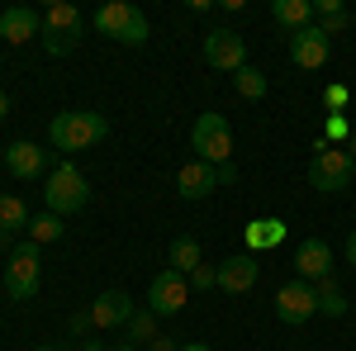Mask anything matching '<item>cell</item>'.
I'll return each mask as SVG.
<instances>
[{
	"mask_svg": "<svg viewBox=\"0 0 356 351\" xmlns=\"http://www.w3.org/2000/svg\"><path fill=\"white\" fill-rule=\"evenodd\" d=\"M33 351H62V347H57V342H43V347H33Z\"/></svg>",
	"mask_w": 356,
	"mask_h": 351,
	"instance_id": "cell-37",
	"label": "cell"
},
{
	"mask_svg": "<svg viewBox=\"0 0 356 351\" xmlns=\"http://www.w3.org/2000/svg\"><path fill=\"white\" fill-rule=\"evenodd\" d=\"M147 351H181V342H171V337H152Z\"/></svg>",
	"mask_w": 356,
	"mask_h": 351,
	"instance_id": "cell-30",
	"label": "cell"
},
{
	"mask_svg": "<svg viewBox=\"0 0 356 351\" xmlns=\"http://www.w3.org/2000/svg\"><path fill=\"white\" fill-rule=\"evenodd\" d=\"M5 114H10V95L0 90V119H5Z\"/></svg>",
	"mask_w": 356,
	"mask_h": 351,
	"instance_id": "cell-34",
	"label": "cell"
},
{
	"mask_svg": "<svg viewBox=\"0 0 356 351\" xmlns=\"http://www.w3.org/2000/svg\"><path fill=\"white\" fill-rule=\"evenodd\" d=\"M81 38H86V15L81 10L67 5V0L48 5V15H43V48H48V57H72Z\"/></svg>",
	"mask_w": 356,
	"mask_h": 351,
	"instance_id": "cell-5",
	"label": "cell"
},
{
	"mask_svg": "<svg viewBox=\"0 0 356 351\" xmlns=\"http://www.w3.org/2000/svg\"><path fill=\"white\" fill-rule=\"evenodd\" d=\"M105 351H138L134 342H119V347H105Z\"/></svg>",
	"mask_w": 356,
	"mask_h": 351,
	"instance_id": "cell-36",
	"label": "cell"
},
{
	"mask_svg": "<svg viewBox=\"0 0 356 351\" xmlns=\"http://www.w3.org/2000/svg\"><path fill=\"white\" fill-rule=\"evenodd\" d=\"M347 138H352V124H347L342 114H328V119H323V142L337 147V142H347Z\"/></svg>",
	"mask_w": 356,
	"mask_h": 351,
	"instance_id": "cell-27",
	"label": "cell"
},
{
	"mask_svg": "<svg viewBox=\"0 0 356 351\" xmlns=\"http://www.w3.org/2000/svg\"><path fill=\"white\" fill-rule=\"evenodd\" d=\"M356 181V162L347 147H328L323 138L314 142V162H309V186L318 195H337Z\"/></svg>",
	"mask_w": 356,
	"mask_h": 351,
	"instance_id": "cell-3",
	"label": "cell"
},
{
	"mask_svg": "<svg viewBox=\"0 0 356 351\" xmlns=\"http://www.w3.org/2000/svg\"><path fill=\"white\" fill-rule=\"evenodd\" d=\"M285 218H252L247 223V252L257 256V252H266V247H280L285 243Z\"/></svg>",
	"mask_w": 356,
	"mask_h": 351,
	"instance_id": "cell-18",
	"label": "cell"
},
{
	"mask_svg": "<svg viewBox=\"0 0 356 351\" xmlns=\"http://www.w3.org/2000/svg\"><path fill=\"white\" fill-rule=\"evenodd\" d=\"M90 327H100V332H110V327H129V318L138 313V304L129 299V290H105V295L90 299Z\"/></svg>",
	"mask_w": 356,
	"mask_h": 351,
	"instance_id": "cell-11",
	"label": "cell"
},
{
	"mask_svg": "<svg viewBox=\"0 0 356 351\" xmlns=\"http://www.w3.org/2000/svg\"><path fill=\"white\" fill-rule=\"evenodd\" d=\"M347 152H352V162H356V129H352V138H347Z\"/></svg>",
	"mask_w": 356,
	"mask_h": 351,
	"instance_id": "cell-35",
	"label": "cell"
},
{
	"mask_svg": "<svg viewBox=\"0 0 356 351\" xmlns=\"http://www.w3.org/2000/svg\"><path fill=\"white\" fill-rule=\"evenodd\" d=\"M5 171L19 176V181H33V176L48 171V152H43L38 142H10V147H5Z\"/></svg>",
	"mask_w": 356,
	"mask_h": 351,
	"instance_id": "cell-16",
	"label": "cell"
},
{
	"mask_svg": "<svg viewBox=\"0 0 356 351\" xmlns=\"http://www.w3.org/2000/svg\"><path fill=\"white\" fill-rule=\"evenodd\" d=\"M314 24L332 38V33H347V28H352V15H347L337 0H318V5H314Z\"/></svg>",
	"mask_w": 356,
	"mask_h": 351,
	"instance_id": "cell-21",
	"label": "cell"
},
{
	"mask_svg": "<svg viewBox=\"0 0 356 351\" xmlns=\"http://www.w3.org/2000/svg\"><path fill=\"white\" fill-rule=\"evenodd\" d=\"M186 285H195V290H214V285H219V270L214 266H195L191 275H186Z\"/></svg>",
	"mask_w": 356,
	"mask_h": 351,
	"instance_id": "cell-28",
	"label": "cell"
},
{
	"mask_svg": "<svg viewBox=\"0 0 356 351\" xmlns=\"http://www.w3.org/2000/svg\"><path fill=\"white\" fill-rule=\"evenodd\" d=\"M90 24L95 33H105L114 43H124V48H143L147 43V15L129 5V0H110V5H100L95 15H90Z\"/></svg>",
	"mask_w": 356,
	"mask_h": 351,
	"instance_id": "cell-2",
	"label": "cell"
},
{
	"mask_svg": "<svg viewBox=\"0 0 356 351\" xmlns=\"http://www.w3.org/2000/svg\"><path fill=\"white\" fill-rule=\"evenodd\" d=\"M204 62H209L214 72H243L247 67L243 33H233V28H209V33H204Z\"/></svg>",
	"mask_w": 356,
	"mask_h": 351,
	"instance_id": "cell-10",
	"label": "cell"
},
{
	"mask_svg": "<svg viewBox=\"0 0 356 351\" xmlns=\"http://www.w3.org/2000/svg\"><path fill=\"white\" fill-rule=\"evenodd\" d=\"M152 337H157V313H152V309H138L134 318H129V342H152Z\"/></svg>",
	"mask_w": 356,
	"mask_h": 351,
	"instance_id": "cell-26",
	"label": "cell"
},
{
	"mask_svg": "<svg viewBox=\"0 0 356 351\" xmlns=\"http://www.w3.org/2000/svg\"><path fill=\"white\" fill-rule=\"evenodd\" d=\"M295 270H300V280H309V285H314V280L323 285L332 275V247L323 243V238H304V243L295 247Z\"/></svg>",
	"mask_w": 356,
	"mask_h": 351,
	"instance_id": "cell-13",
	"label": "cell"
},
{
	"mask_svg": "<svg viewBox=\"0 0 356 351\" xmlns=\"http://www.w3.org/2000/svg\"><path fill=\"white\" fill-rule=\"evenodd\" d=\"M323 105H328V114H342V105H347V85H328V90H323Z\"/></svg>",
	"mask_w": 356,
	"mask_h": 351,
	"instance_id": "cell-29",
	"label": "cell"
},
{
	"mask_svg": "<svg viewBox=\"0 0 356 351\" xmlns=\"http://www.w3.org/2000/svg\"><path fill=\"white\" fill-rule=\"evenodd\" d=\"M219 290H228V295H247L252 285H257V275H261V261L252 256V252H238V256H228V261H219Z\"/></svg>",
	"mask_w": 356,
	"mask_h": 351,
	"instance_id": "cell-14",
	"label": "cell"
},
{
	"mask_svg": "<svg viewBox=\"0 0 356 351\" xmlns=\"http://www.w3.org/2000/svg\"><path fill=\"white\" fill-rule=\"evenodd\" d=\"M181 351H214L209 342H181Z\"/></svg>",
	"mask_w": 356,
	"mask_h": 351,
	"instance_id": "cell-33",
	"label": "cell"
},
{
	"mask_svg": "<svg viewBox=\"0 0 356 351\" xmlns=\"http://www.w3.org/2000/svg\"><path fill=\"white\" fill-rule=\"evenodd\" d=\"M347 266L356 270V228H352V233H347Z\"/></svg>",
	"mask_w": 356,
	"mask_h": 351,
	"instance_id": "cell-32",
	"label": "cell"
},
{
	"mask_svg": "<svg viewBox=\"0 0 356 351\" xmlns=\"http://www.w3.org/2000/svg\"><path fill=\"white\" fill-rule=\"evenodd\" d=\"M347 309H352V299L342 295V290L332 285V275H328V280L318 285V313H323V318H342Z\"/></svg>",
	"mask_w": 356,
	"mask_h": 351,
	"instance_id": "cell-24",
	"label": "cell"
},
{
	"mask_svg": "<svg viewBox=\"0 0 356 351\" xmlns=\"http://www.w3.org/2000/svg\"><path fill=\"white\" fill-rule=\"evenodd\" d=\"M38 28H43V15H33L29 5H15V10L0 15V38H10L15 48L29 43V38H38Z\"/></svg>",
	"mask_w": 356,
	"mask_h": 351,
	"instance_id": "cell-17",
	"label": "cell"
},
{
	"mask_svg": "<svg viewBox=\"0 0 356 351\" xmlns=\"http://www.w3.org/2000/svg\"><path fill=\"white\" fill-rule=\"evenodd\" d=\"M233 90H238L243 100H261V95H266V72H257V67L247 62L243 72H233Z\"/></svg>",
	"mask_w": 356,
	"mask_h": 351,
	"instance_id": "cell-23",
	"label": "cell"
},
{
	"mask_svg": "<svg viewBox=\"0 0 356 351\" xmlns=\"http://www.w3.org/2000/svg\"><path fill=\"white\" fill-rule=\"evenodd\" d=\"M48 138H53L57 152H86V147L110 138V119L95 114V109H67V114H53Z\"/></svg>",
	"mask_w": 356,
	"mask_h": 351,
	"instance_id": "cell-1",
	"label": "cell"
},
{
	"mask_svg": "<svg viewBox=\"0 0 356 351\" xmlns=\"http://www.w3.org/2000/svg\"><path fill=\"white\" fill-rule=\"evenodd\" d=\"M191 147L200 152V162L228 166L233 162V129H228V119L214 114V109H204V114L195 119V129H191Z\"/></svg>",
	"mask_w": 356,
	"mask_h": 351,
	"instance_id": "cell-6",
	"label": "cell"
},
{
	"mask_svg": "<svg viewBox=\"0 0 356 351\" xmlns=\"http://www.w3.org/2000/svg\"><path fill=\"white\" fill-rule=\"evenodd\" d=\"M15 228H29V204L19 195H0V233H15Z\"/></svg>",
	"mask_w": 356,
	"mask_h": 351,
	"instance_id": "cell-22",
	"label": "cell"
},
{
	"mask_svg": "<svg viewBox=\"0 0 356 351\" xmlns=\"http://www.w3.org/2000/svg\"><path fill=\"white\" fill-rule=\"evenodd\" d=\"M314 313H318V290H314L309 280H290V285L275 290V318H280V323L300 327V323H309Z\"/></svg>",
	"mask_w": 356,
	"mask_h": 351,
	"instance_id": "cell-9",
	"label": "cell"
},
{
	"mask_svg": "<svg viewBox=\"0 0 356 351\" xmlns=\"http://www.w3.org/2000/svg\"><path fill=\"white\" fill-rule=\"evenodd\" d=\"M166 266L181 270V275H191L195 266H204V247L195 243V238H176V243H171V252H166Z\"/></svg>",
	"mask_w": 356,
	"mask_h": 351,
	"instance_id": "cell-20",
	"label": "cell"
},
{
	"mask_svg": "<svg viewBox=\"0 0 356 351\" xmlns=\"http://www.w3.org/2000/svg\"><path fill=\"white\" fill-rule=\"evenodd\" d=\"M43 199H48V214H81L90 204V181L72 162H57L48 171V186H43Z\"/></svg>",
	"mask_w": 356,
	"mask_h": 351,
	"instance_id": "cell-4",
	"label": "cell"
},
{
	"mask_svg": "<svg viewBox=\"0 0 356 351\" xmlns=\"http://www.w3.org/2000/svg\"><path fill=\"white\" fill-rule=\"evenodd\" d=\"M219 190V166H209V162H186L181 171H176V195L181 199H204V195H214Z\"/></svg>",
	"mask_w": 356,
	"mask_h": 351,
	"instance_id": "cell-15",
	"label": "cell"
},
{
	"mask_svg": "<svg viewBox=\"0 0 356 351\" xmlns=\"http://www.w3.org/2000/svg\"><path fill=\"white\" fill-rule=\"evenodd\" d=\"M290 57L304 72H318V67H328V57H332V38L318 24H309L300 33H290Z\"/></svg>",
	"mask_w": 356,
	"mask_h": 351,
	"instance_id": "cell-12",
	"label": "cell"
},
{
	"mask_svg": "<svg viewBox=\"0 0 356 351\" xmlns=\"http://www.w3.org/2000/svg\"><path fill=\"white\" fill-rule=\"evenodd\" d=\"M38 247L33 243H19L10 252V261H5V295L15 299V304H24V299L38 295Z\"/></svg>",
	"mask_w": 356,
	"mask_h": 351,
	"instance_id": "cell-7",
	"label": "cell"
},
{
	"mask_svg": "<svg viewBox=\"0 0 356 351\" xmlns=\"http://www.w3.org/2000/svg\"><path fill=\"white\" fill-rule=\"evenodd\" d=\"M186 299H191V285H186V275L181 270H157L152 275V285H147V309L157 313V318H176L181 309H186Z\"/></svg>",
	"mask_w": 356,
	"mask_h": 351,
	"instance_id": "cell-8",
	"label": "cell"
},
{
	"mask_svg": "<svg viewBox=\"0 0 356 351\" xmlns=\"http://www.w3.org/2000/svg\"><path fill=\"white\" fill-rule=\"evenodd\" d=\"M233 181H238V166H233V162L219 166V186H233Z\"/></svg>",
	"mask_w": 356,
	"mask_h": 351,
	"instance_id": "cell-31",
	"label": "cell"
},
{
	"mask_svg": "<svg viewBox=\"0 0 356 351\" xmlns=\"http://www.w3.org/2000/svg\"><path fill=\"white\" fill-rule=\"evenodd\" d=\"M67 228H62V218L57 214H38V218H29V243L33 247H43V243H57Z\"/></svg>",
	"mask_w": 356,
	"mask_h": 351,
	"instance_id": "cell-25",
	"label": "cell"
},
{
	"mask_svg": "<svg viewBox=\"0 0 356 351\" xmlns=\"http://www.w3.org/2000/svg\"><path fill=\"white\" fill-rule=\"evenodd\" d=\"M271 19L280 28H290V33H300V28L314 24V0H275V5H271Z\"/></svg>",
	"mask_w": 356,
	"mask_h": 351,
	"instance_id": "cell-19",
	"label": "cell"
}]
</instances>
